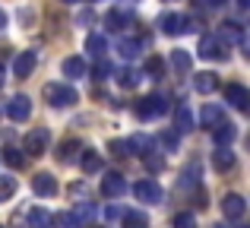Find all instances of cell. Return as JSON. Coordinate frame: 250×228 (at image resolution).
I'll list each match as a JSON object with an SVG mask.
<instances>
[{
  "mask_svg": "<svg viewBox=\"0 0 250 228\" xmlns=\"http://www.w3.org/2000/svg\"><path fill=\"white\" fill-rule=\"evenodd\" d=\"M124 190H127V181H124V174L111 171V174H104V178H102V193H104V197H108V200L121 197Z\"/></svg>",
  "mask_w": 250,
  "mask_h": 228,
  "instance_id": "cell-9",
  "label": "cell"
},
{
  "mask_svg": "<svg viewBox=\"0 0 250 228\" xmlns=\"http://www.w3.org/2000/svg\"><path fill=\"white\" fill-rule=\"evenodd\" d=\"M44 99H48V105H54V108H67V105L76 102V89L63 86V83H48V86H44Z\"/></svg>",
  "mask_w": 250,
  "mask_h": 228,
  "instance_id": "cell-1",
  "label": "cell"
},
{
  "mask_svg": "<svg viewBox=\"0 0 250 228\" xmlns=\"http://www.w3.org/2000/svg\"><path fill=\"white\" fill-rule=\"evenodd\" d=\"M117 83H121L124 89H133V86H140V73L130 70V67H124V70H117Z\"/></svg>",
  "mask_w": 250,
  "mask_h": 228,
  "instance_id": "cell-26",
  "label": "cell"
},
{
  "mask_svg": "<svg viewBox=\"0 0 250 228\" xmlns=\"http://www.w3.org/2000/svg\"><path fill=\"white\" fill-rule=\"evenodd\" d=\"M6 114L13 117V121H29L32 117V99L29 95H13L10 102H6Z\"/></svg>",
  "mask_w": 250,
  "mask_h": 228,
  "instance_id": "cell-5",
  "label": "cell"
},
{
  "mask_svg": "<svg viewBox=\"0 0 250 228\" xmlns=\"http://www.w3.org/2000/svg\"><path fill=\"white\" fill-rule=\"evenodd\" d=\"M127 155H149V149H152V143H149V136H143V133H136V136H130L127 143Z\"/></svg>",
  "mask_w": 250,
  "mask_h": 228,
  "instance_id": "cell-17",
  "label": "cell"
},
{
  "mask_svg": "<svg viewBox=\"0 0 250 228\" xmlns=\"http://www.w3.org/2000/svg\"><path fill=\"white\" fill-rule=\"evenodd\" d=\"M111 152H114V155H127V146H124L121 140H114V143H111Z\"/></svg>",
  "mask_w": 250,
  "mask_h": 228,
  "instance_id": "cell-37",
  "label": "cell"
},
{
  "mask_svg": "<svg viewBox=\"0 0 250 228\" xmlns=\"http://www.w3.org/2000/svg\"><path fill=\"white\" fill-rule=\"evenodd\" d=\"M3 162L10 168H22L25 165V155H22V149H13V146H6L3 149Z\"/></svg>",
  "mask_w": 250,
  "mask_h": 228,
  "instance_id": "cell-27",
  "label": "cell"
},
{
  "mask_svg": "<svg viewBox=\"0 0 250 228\" xmlns=\"http://www.w3.org/2000/svg\"><path fill=\"white\" fill-rule=\"evenodd\" d=\"M165 111H168L165 95H146V99H140V105H136V117H140V121H152V117H162Z\"/></svg>",
  "mask_w": 250,
  "mask_h": 228,
  "instance_id": "cell-2",
  "label": "cell"
},
{
  "mask_svg": "<svg viewBox=\"0 0 250 228\" xmlns=\"http://www.w3.org/2000/svg\"><path fill=\"white\" fill-rule=\"evenodd\" d=\"M63 76H70V80H80V76H85V61L83 57H67V61L61 63Z\"/></svg>",
  "mask_w": 250,
  "mask_h": 228,
  "instance_id": "cell-19",
  "label": "cell"
},
{
  "mask_svg": "<svg viewBox=\"0 0 250 228\" xmlns=\"http://www.w3.org/2000/svg\"><path fill=\"white\" fill-rule=\"evenodd\" d=\"M3 25H6V13L0 10V29H3Z\"/></svg>",
  "mask_w": 250,
  "mask_h": 228,
  "instance_id": "cell-39",
  "label": "cell"
},
{
  "mask_svg": "<svg viewBox=\"0 0 250 228\" xmlns=\"http://www.w3.org/2000/svg\"><path fill=\"white\" fill-rule=\"evenodd\" d=\"M0 228H3V225H0Z\"/></svg>",
  "mask_w": 250,
  "mask_h": 228,
  "instance_id": "cell-44",
  "label": "cell"
},
{
  "mask_svg": "<svg viewBox=\"0 0 250 228\" xmlns=\"http://www.w3.org/2000/svg\"><path fill=\"white\" fill-rule=\"evenodd\" d=\"M32 190L38 193V197H54L57 193V181L51 178V174H35V178H32Z\"/></svg>",
  "mask_w": 250,
  "mask_h": 228,
  "instance_id": "cell-12",
  "label": "cell"
},
{
  "mask_svg": "<svg viewBox=\"0 0 250 228\" xmlns=\"http://www.w3.org/2000/svg\"><path fill=\"white\" fill-rule=\"evenodd\" d=\"M159 140H162V146H165V149H177V143H181V133H174V130H165Z\"/></svg>",
  "mask_w": 250,
  "mask_h": 228,
  "instance_id": "cell-34",
  "label": "cell"
},
{
  "mask_svg": "<svg viewBox=\"0 0 250 228\" xmlns=\"http://www.w3.org/2000/svg\"><path fill=\"white\" fill-rule=\"evenodd\" d=\"M219 35L228 38V41H241V38H244V29H241V22H225Z\"/></svg>",
  "mask_w": 250,
  "mask_h": 228,
  "instance_id": "cell-28",
  "label": "cell"
},
{
  "mask_svg": "<svg viewBox=\"0 0 250 228\" xmlns=\"http://www.w3.org/2000/svg\"><path fill=\"white\" fill-rule=\"evenodd\" d=\"M212 165H215V171H231L234 168V152L231 149H219V152L212 155Z\"/></svg>",
  "mask_w": 250,
  "mask_h": 228,
  "instance_id": "cell-22",
  "label": "cell"
},
{
  "mask_svg": "<svg viewBox=\"0 0 250 228\" xmlns=\"http://www.w3.org/2000/svg\"><path fill=\"white\" fill-rule=\"evenodd\" d=\"M76 149H83V143H80V140H67V143L61 146V152H57V159H61V162H70V152L76 155Z\"/></svg>",
  "mask_w": 250,
  "mask_h": 228,
  "instance_id": "cell-31",
  "label": "cell"
},
{
  "mask_svg": "<svg viewBox=\"0 0 250 228\" xmlns=\"http://www.w3.org/2000/svg\"><path fill=\"white\" fill-rule=\"evenodd\" d=\"M146 165H152V171H159V168H162V159H159V155H152V159L146 155Z\"/></svg>",
  "mask_w": 250,
  "mask_h": 228,
  "instance_id": "cell-38",
  "label": "cell"
},
{
  "mask_svg": "<svg viewBox=\"0 0 250 228\" xmlns=\"http://www.w3.org/2000/svg\"><path fill=\"white\" fill-rule=\"evenodd\" d=\"M29 228H51V216L44 209H32L29 212Z\"/></svg>",
  "mask_w": 250,
  "mask_h": 228,
  "instance_id": "cell-29",
  "label": "cell"
},
{
  "mask_svg": "<svg viewBox=\"0 0 250 228\" xmlns=\"http://www.w3.org/2000/svg\"><path fill=\"white\" fill-rule=\"evenodd\" d=\"M16 193V181L13 178H0V200H10Z\"/></svg>",
  "mask_w": 250,
  "mask_h": 228,
  "instance_id": "cell-33",
  "label": "cell"
},
{
  "mask_svg": "<svg viewBox=\"0 0 250 228\" xmlns=\"http://www.w3.org/2000/svg\"><path fill=\"white\" fill-rule=\"evenodd\" d=\"M225 121V111H222L219 105H203L200 108V124L203 127H215V124Z\"/></svg>",
  "mask_w": 250,
  "mask_h": 228,
  "instance_id": "cell-16",
  "label": "cell"
},
{
  "mask_svg": "<svg viewBox=\"0 0 250 228\" xmlns=\"http://www.w3.org/2000/svg\"><path fill=\"white\" fill-rule=\"evenodd\" d=\"M85 51H89V54H95L98 61H102V57H104V51H108V38H104V35H98V32H92V35L85 38Z\"/></svg>",
  "mask_w": 250,
  "mask_h": 228,
  "instance_id": "cell-20",
  "label": "cell"
},
{
  "mask_svg": "<svg viewBox=\"0 0 250 228\" xmlns=\"http://www.w3.org/2000/svg\"><path fill=\"white\" fill-rule=\"evenodd\" d=\"M193 130V114H190L187 105L174 108V133H190Z\"/></svg>",
  "mask_w": 250,
  "mask_h": 228,
  "instance_id": "cell-13",
  "label": "cell"
},
{
  "mask_svg": "<svg viewBox=\"0 0 250 228\" xmlns=\"http://www.w3.org/2000/svg\"><path fill=\"white\" fill-rule=\"evenodd\" d=\"M225 102L231 108H238V111H247V105H250V92L241 83H228L225 86Z\"/></svg>",
  "mask_w": 250,
  "mask_h": 228,
  "instance_id": "cell-8",
  "label": "cell"
},
{
  "mask_svg": "<svg viewBox=\"0 0 250 228\" xmlns=\"http://www.w3.org/2000/svg\"><path fill=\"white\" fill-rule=\"evenodd\" d=\"M146 73L152 76V80H162V73H165V63H162L159 57H149V61H146Z\"/></svg>",
  "mask_w": 250,
  "mask_h": 228,
  "instance_id": "cell-32",
  "label": "cell"
},
{
  "mask_svg": "<svg viewBox=\"0 0 250 228\" xmlns=\"http://www.w3.org/2000/svg\"><path fill=\"white\" fill-rule=\"evenodd\" d=\"M51 225L54 228H80V216L76 212H57V216H51Z\"/></svg>",
  "mask_w": 250,
  "mask_h": 228,
  "instance_id": "cell-23",
  "label": "cell"
},
{
  "mask_svg": "<svg viewBox=\"0 0 250 228\" xmlns=\"http://www.w3.org/2000/svg\"><path fill=\"white\" fill-rule=\"evenodd\" d=\"M200 57H206V61H222L225 57V51H222V41L212 35H203L200 38Z\"/></svg>",
  "mask_w": 250,
  "mask_h": 228,
  "instance_id": "cell-11",
  "label": "cell"
},
{
  "mask_svg": "<svg viewBox=\"0 0 250 228\" xmlns=\"http://www.w3.org/2000/svg\"><path fill=\"white\" fill-rule=\"evenodd\" d=\"M121 222H124V228H149V216H146V212H124V219H121Z\"/></svg>",
  "mask_w": 250,
  "mask_h": 228,
  "instance_id": "cell-24",
  "label": "cell"
},
{
  "mask_svg": "<svg viewBox=\"0 0 250 228\" xmlns=\"http://www.w3.org/2000/svg\"><path fill=\"white\" fill-rule=\"evenodd\" d=\"M133 197L140 200V203H159V200H162V187H159V181H152V178L140 181V184L133 187Z\"/></svg>",
  "mask_w": 250,
  "mask_h": 228,
  "instance_id": "cell-6",
  "label": "cell"
},
{
  "mask_svg": "<svg viewBox=\"0 0 250 228\" xmlns=\"http://www.w3.org/2000/svg\"><path fill=\"white\" fill-rule=\"evenodd\" d=\"M215 228H228V225H215Z\"/></svg>",
  "mask_w": 250,
  "mask_h": 228,
  "instance_id": "cell-42",
  "label": "cell"
},
{
  "mask_svg": "<svg viewBox=\"0 0 250 228\" xmlns=\"http://www.w3.org/2000/svg\"><path fill=\"white\" fill-rule=\"evenodd\" d=\"M244 212H247V203L241 193H225L222 197V216L225 219H244Z\"/></svg>",
  "mask_w": 250,
  "mask_h": 228,
  "instance_id": "cell-7",
  "label": "cell"
},
{
  "mask_svg": "<svg viewBox=\"0 0 250 228\" xmlns=\"http://www.w3.org/2000/svg\"><path fill=\"white\" fill-rule=\"evenodd\" d=\"M63 3H73V0H63Z\"/></svg>",
  "mask_w": 250,
  "mask_h": 228,
  "instance_id": "cell-43",
  "label": "cell"
},
{
  "mask_svg": "<svg viewBox=\"0 0 250 228\" xmlns=\"http://www.w3.org/2000/svg\"><path fill=\"white\" fill-rule=\"evenodd\" d=\"M48 143H51L48 127H35V130H29V133H25L22 149H25L29 155H44V152H48Z\"/></svg>",
  "mask_w": 250,
  "mask_h": 228,
  "instance_id": "cell-3",
  "label": "cell"
},
{
  "mask_svg": "<svg viewBox=\"0 0 250 228\" xmlns=\"http://www.w3.org/2000/svg\"><path fill=\"white\" fill-rule=\"evenodd\" d=\"M130 19H133L130 13H124V10H111L108 16H104V22H108V29H124Z\"/></svg>",
  "mask_w": 250,
  "mask_h": 228,
  "instance_id": "cell-25",
  "label": "cell"
},
{
  "mask_svg": "<svg viewBox=\"0 0 250 228\" xmlns=\"http://www.w3.org/2000/svg\"><path fill=\"white\" fill-rule=\"evenodd\" d=\"M35 63H38V57H35V51H22V54L13 61V73L19 76V80H25V76H32L35 73Z\"/></svg>",
  "mask_w": 250,
  "mask_h": 228,
  "instance_id": "cell-10",
  "label": "cell"
},
{
  "mask_svg": "<svg viewBox=\"0 0 250 228\" xmlns=\"http://www.w3.org/2000/svg\"><path fill=\"white\" fill-rule=\"evenodd\" d=\"M80 165H83L85 174H98L102 171V155H98L95 149H83L80 152Z\"/></svg>",
  "mask_w": 250,
  "mask_h": 228,
  "instance_id": "cell-15",
  "label": "cell"
},
{
  "mask_svg": "<svg viewBox=\"0 0 250 228\" xmlns=\"http://www.w3.org/2000/svg\"><path fill=\"white\" fill-rule=\"evenodd\" d=\"M250 3V0H238V6H247Z\"/></svg>",
  "mask_w": 250,
  "mask_h": 228,
  "instance_id": "cell-40",
  "label": "cell"
},
{
  "mask_svg": "<svg viewBox=\"0 0 250 228\" xmlns=\"http://www.w3.org/2000/svg\"><path fill=\"white\" fill-rule=\"evenodd\" d=\"M0 86H3V67H0Z\"/></svg>",
  "mask_w": 250,
  "mask_h": 228,
  "instance_id": "cell-41",
  "label": "cell"
},
{
  "mask_svg": "<svg viewBox=\"0 0 250 228\" xmlns=\"http://www.w3.org/2000/svg\"><path fill=\"white\" fill-rule=\"evenodd\" d=\"M193 89H196L200 95H209V92H215V89H219V76H215V73H209V70H206V73L193 76Z\"/></svg>",
  "mask_w": 250,
  "mask_h": 228,
  "instance_id": "cell-14",
  "label": "cell"
},
{
  "mask_svg": "<svg viewBox=\"0 0 250 228\" xmlns=\"http://www.w3.org/2000/svg\"><path fill=\"white\" fill-rule=\"evenodd\" d=\"M159 29L165 32V35H184V32H190V19L184 16V13H162Z\"/></svg>",
  "mask_w": 250,
  "mask_h": 228,
  "instance_id": "cell-4",
  "label": "cell"
},
{
  "mask_svg": "<svg viewBox=\"0 0 250 228\" xmlns=\"http://www.w3.org/2000/svg\"><path fill=\"white\" fill-rule=\"evenodd\" d=\"M117 51H121V57H124V61H133V57H140L143 41H136V38H121Z\"/></svg>",
  "mask_w": 250,
  "mask_h": 228,
  "instance_id": "cell-21",
  "label": "cell"
},
{
  "mask_svg": "<svg viewBox=\"0 0 250 228\" xmlns=\"http://www.w3.org/2000/svg\"><path fill=\"white\" fill-rule=\"evenodd\" d=\"M174 228H196V219L190 212H181V216H174Z\"/></svg>",
  "mask_w": 250,
  "mask_h": 228,
  "instance_id": "cell-35",
  "label": "cell"
},
{
  "mask_svg": "<svg viewBox=\"0 0 250 228\" xmlns=\"http://www.w3.org/2000/svg\"><path fill=\"white\" fill-rule=\"evenodd\" d=\"M108 73H111V67H108L104 61H98V63H95V80H104Z\"/></svg>",
  "mask_w": 250,
  "mask_h": 228,
  "instance_id": "cell-36",
  "label": "cell"
},
{
  "mask_svg": "<svg viewBox=\"0 0 250 228\" xmlns=\"http://www.w3.org/2000/svg\"><path fill=\"white\" fill-rule=\"evenodd\" d=\"M171 67L181 70V73H187L190 70V54L187 51H174V54H171Z\"/></svg>",
  "mask_w": 250,
  "mask_h": 228,
  "instance_id": "cell-30",
  "label": "cell"
},
{
  "mask_svg": "<svg viewBox=\"0 0 250 228\" xmlns=\"http://www.w3.org/2000/svg\"><path fill=\"white\" fill-rule=\"evenodd\" d=\"M212 136H215V143H219V149H225L228 143L234 140V124H228V121L215 124V127H212Z\"/></svg>",
  "mask_w": 250,
  "mask_h": 228,
  "instance_id": "cell-18",
  "label": "cell"
}]
</instances>
